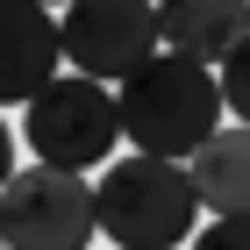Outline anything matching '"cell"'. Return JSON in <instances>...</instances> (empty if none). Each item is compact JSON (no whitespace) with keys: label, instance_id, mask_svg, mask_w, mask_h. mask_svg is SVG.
<instances>
[{"label":"cell","instance_id":"obj_7","mask_svg":"<svg viewBox=\"0 0 250 250\" xmlns=\"http://www.w3.org/2000/svg\"><path fill=\"white\" fill-rule=\"evenodd\" d=\"M157 29H165V50L222 72V58L250 36V0H157Z\"/></svg>","mask_w":250,"mask_h":250},{"label":"cell","instance_id":"obj_12","mask_svg":"<svg viewBox=\"0 0 250 250\" xmlns=\"http://www.w3.org/2000/svg\"><path fill=\"white\" fill-rule=\"evenodd\" d=\"M43 7H72V0H43Z\"/></svg>","mask_w":250,"mask_h":250},{"label":"cell","instance_id":"obj_3","mask_svg":"<svg viewBox=\"0 0 250 250\" xmlns=\"http://www.w3.org/2000/svg\"><path fill=\"white\" fill-rule=\"evenodd\" d=\"M21 143H29L36 165L93 172L100 157H115V143H122V93H107V79L58 72L21 107Z\"/></svg>","mask_w":250,"mask_h":250},{"label":"cell","instance_id":"obj_5","mask_svg":"<svg viewBox=\"0 0 250 250\" xmlns=\"http://www.w3.org/2000/svg\"><path fill=\"white\" fill-rule=\"evenodd\" d=\"M58 21H64V64L86 79H107V86H122L165 50L157 0H72Z\"/></svg>","mask_w":250,"mask_h":250},{"label":"cell","instance_id":"obj_8","mask_svg":"<svg viewBox=\"0 0 250 250\" xmlns=\"http://www.w3.org/2000/svg\"><path fill=\"white\" fill-rule=\"evenodd\" d=\"M186 165H193V186H200L208 214H250V122L214 129Z\"/></svg>","mask_w":250,"mask_h":250},{"label":"cell","instance_id":"obj_1","mask_svg":"<svg viewBox=\"0 0 250 250\" xmlns=\"http://www.w3.org/2000/svg\"><path fill=\"white\" fill-rule=\"evenodd\" d=\"M115 93H122V136L150 157H193L222 129V115H229L222 72L200 64V58H179V50H157Z\"/></svg>","mask_w":250,"mask_h":250},{"label":"cell","instance_id":"obj_4","mask_svg":"<svg viewBox=\"0 0 250 250\" xmlns=\"http://www.w3.org/2000/svg\"><path fill=\"white\" fill-rule=\"evenodd\" d=\"M0 236L7 250H86L100 236V193L86 172L29 165L0 186Z\"/></svg>","mask_w":250,"mask_h":250},{"label":"cell","instance_id":"obj_9","mask_svg":"<svg viewBox=\"0 0 250 250\" xmlns=\"http://www.w3.org/2000/svg\"><path fill=\"white\" fill-rule=\"evenodd\" d=\"M222 100H229V115L250 122V36L236 43L229 58H222Z\"/></svg>","mask_w":250,"mask_h":250},{"label":"cell","instance_id":"obj_13","mask_svg":"<svg viewBox=\"0 0 250 250\" xmlns=\"http://www.w3.org/2000/svg\"><path fill=\"white\" fill-rule=\"evenodd\" d=\"M0 250H7V236H0Z\"/></svg>","mask_w":250,"mask_h":250},{"label":"cell","instance_id":"obj_6","mask_svg":"<svg viewBox=\"0 0 250 250\" xmlns=\"http://www.w3.org/2000/svg\"><path fill=\"white\" fill-rule=\"evenodd\" d=\"M64 64V21L43 0H0V107L29 100L58 79Z\"/></svg>","mask_w":250,"mask_h":250},{"label":"cell","instance_id":"obj_11","mask_svg":"<svg viewBox=\"0 0 250 250\" xmlns=\"http://www.w3.org/2000/svg\"><path fill=\"white\" fill-rule=\"evenodd\" d=\"M15 179V129H7V115H0V186Z\"/></svg>","mask_w":250,"mask_h":250},{"label":"cell","instance_id":"obj_10","mask_svg":"<svg viewBox=\"0 0 250 250\" xmlns=\"http://www.w3.org/2000/svg\"><path fill=\"white\" fill-rule=\"evenodd\" d=\"M193 250H250V214H214L193 236Z\"/></svg>","mask_w":250,"mask_h":250},{"label":"cell","instance_id":"obj_2","mask_svg":"<svg viewBox=\"0 0 250 250\" xmlns=\"http://www.w3.org/2000/svg\"><path fill=\"white\" fill-rule=\"evenodd\" d=\"M100 236L122 250H172V243H193V214H200V186H193V165L179 157H115L100 172Z\"/></svg>","mask_w":250,"mask_h":250}]
</instances>
